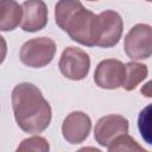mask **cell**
I'll return each mask as SVG.
<instances>
[{
	"instance_id": "obj_1",
	"label": "cell",
	"mask_w": 152,
	"mask_h": 152,
	"mask_svg": "<svg viewBox=\"0 0 152 152\" xmlns=\"http://www.w3.org/2000/svg\"><path fill=\"white\" fill-rule=\"evenodd\" d=\"M12 107L18 126L26 133H40L51 122V107L32 83L24 82L14 87Z\"/></svg>"
},
{
	"instance_id": "obj_2",
	"label": "cell",
	"mask_w": 152,
	"mask_h": 152,
	"mask_svg": "<svg viewBox=\"0 0 152 152\" xmlns=\"http://www.w3.org/2000/svg\"><path fill=\"white\" fill-rule=\"evenodd\" d=\"M56 24L69 37L86 46H96L99 17L78 0H59L55 6Z\"/></svg>"
},
{
	"instance_id": "obj_3",
	"label": "cell",
	"mask_w": 152,
	"mask_h": 152,
	"mask_svg": "<svg viewBox=\"0 0 152 152\" xmlns=\"http://www.w3.org/2000/svg\"><path fill=\"white\" fill-rule=\"evenodd\" d=\"M56 44L48 37H39L27 40L20 49V61L31 68L48 65L55 56Z\"/></svg>"
},
{
	"instance_id": "obj_4",
	"label": "cell",
	"mask_w": 152,
	"mask_h": 152,
	"mask_svg": "<svg viewBox=\"0 0 152 152\" xmlns=\"http://www.w3.org/2000/svg\"><path fill=\"white\" fill-rule=\"evenodd\" d=\"M125 52L135 61L152 56V26L137 24L125 37Z\"/></svg>"
},
{
	"instance_id": "obj_5",
	"label": "cell",
	"mask_w": 152,
	"mask_h": 152,
	"mask_svg": "<svg viewBox=\"0 0 152 152\" xmlns=\"http://www.w3.org/2000/svg\"><path fill=\"white\" fill-rule=\"evenodd\" d=\"M58 66L63 76L69 80L80 81L83 80L89 72L90 58L82 49L69 46L62 52Z\"/></svg>"
},
{
	"instance_id": "obj_6",
	"label": "cell",
	"mask_w": 152,
	"mask_h": 152,
	"mask_svg": "<svg viewBox=\"0 0 152 152\" xmlns=\"http://www.w3.org/2000/svg\"><path fill=\"white\" fill-rule=\"evenodd\" d=\"M97 42L99 48H112L116 45L122 34V19L115 11H104L97 14Z\"/></svg>"
},
{
	"instance_id": "obj_7",
	"label": "cell",
	"mask_w": 152,
	"mask_h": 152,
	"mask_svg": "<svg viewBox=\"0 0 152 152\" xmlns=\"http://www.w3.org/2000/svg\"><path fill=\"white\" fill-rule=\"evenodd\" d=\"M126 133H128V120L116 114L101 118L94 129L95 140L103 147H108L118 137Z\"/></svg>"
},
{
	"instance_id": "obj_8",
	"label": "cell",
	"mask_w": 152,
	"mask_h": 152,
	"mask_svg": "<svg viewBox=\"0 0 152 152\" xmlns=\"http://www.w3.org/2000/svg\"><path fill=\"white\" fill-rule=\"evenodd\" d=\"M126 77L125 64L118 59H104L94 72L95 83L103 89H116L124 86Z\"/></svg>"
},
{
	"instance_id": "obj_9",
	"label": "cell",
	"mask_w": 152,
	"mask_h": 152,
	"mask_svg": "<svg viewBox=\"0 0 152 152\" xmlns=\"http://www.w3.org/2000/svg\"><path fill=\"white\" fill-rule=\"evenodd\" d=\"M90 128L91 121L86 113L72 112L63 121V138L70 144H81L88 138Z\"/></svg>"
},
{
	"instance_id": "obj_10",
	"label": "cell",
	"mask_w": 152,
	"mask_h": 152,
	"mask_svg": "<svg viewBox=\"0 0 152 152\" xmlns=\"http://www.w3.org/2000/svg\"><path fill=\"white\" fill-rule=\"evenodd\" d=\"M21 28L26 32H36L45 27L48 23V7L43 0H26L23 2Z\"/></svg>"
},
{
	"instance_id": "obj_11",
	"label": "cell",
	"mask_w": 152,
	"mask_h": 152,
	"mask_svg": "<svg viewBox=\"0 0 152 152\" xmlns=\"http://www.w3.org/2000/svg\"><path fill=\"white\" fill-rule=\"evenodd\" d=\"M23 20V6L14 0L0 1V30L12 31Z\"/></svg>"
},
{
	"instance_id": "obj_12",
	"label": "cell",
	"mask_w": 152,
	"mask_h": 152,
	"mask_svg": "<svg viewBox=\"0 0 152 152\" xmlns=\"http://www.w3.org/2000/svg\"><path fill=\"white\" fill-rule=\"evenodd\" d=\"M126 68V77L122 88L127 91L133 90L141 81H144L147 76V66L145 64H140L137 62H129L125 64Z\"/></svg>"
},
{
	"instance_id": "obj_13",
	"label": "cell",
	"mask_w": 152,
	"mask_h": 152,
	"mask_svg": "<svg viewBox=\"0 0 152 152\" xmlns=\"http://www.w3.org/2000/svg\"><path fill=\"white\" fill-rule=\"evenodd\" d=\"M138 128L144 141L152 145V103L146 106L139 113Z\"/></svg>"
},
{
	"instance_id": "obj_14",
	"label": "cell",
	"mask_w": 152,
	"mask_h": 152,
	"mask_svg": "<svg viewBox=\"0 0 152 152\" xmlns=\"http://www.w3.org/2000/svg\"><path fill=\"white\" fill-rule=\"evenodd\" d=\"M108 150L110 152H113V151H141V152H144L145 151V148H142V146H140L127 133L118 137L108 146Z\"/></svg>"
},
{
	"instance_id": "obj_15",
	"label": "cell",
	"mask_w": 152,
	"mask_h": 152,
	"mask_svg": "<svg viewBox=\"0 0 152 152\" xmlns=\"http://www.w3.org/2000/svg\"><path fill=\"white\" fill-rule=\"evenodd\" d=\"M49 142L43 137H31L28 139L23 140V142L18 146L17 151H49Z\"/></svg>"
},
{
	"instance_id": "obj_16",
	"label": "cell",
	"mask_w": 152,
	"mask_h": 152,
	"mask_svg": "<svg viewBox=\"0 0 152 152\" xmlns=\"http://www.w3.org/2000/svg\"><path fill=\"white\" fill-rule=\"evenodd\" d=\"M140 93L145 96V97H152V80L148 81L146 84H144L140 89Z\"/></svg>"
},
{
	"instance_id": "obj_17",
	"label": "cell",
	"mask_w": 152,
	"mask_h": 152,
	"mask_svg": "<svg viewBox=\"0 0 152 152\" xmlns=\"http://www.w3.org/2000/svg\"><path fill=\"white\" fill-rule=\"evenodd\" d=\"M88 1H96V0H88Z\"/></svg>"
},
{
	"instance_id": "obj_18",
	"label": "cell",
	"mask_w": 152,
	"mask_h": 152,
	"mask_svg": "<svg viewBox=\"0 0 152 152\" xmlns=\"http://www.w3.org/2000/svg\"><path fill=\"white\" fill-rule=\"evenodd\" d=\"M146 1H152V0H146Z\"/></svg>"
}]
</instances>
